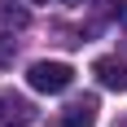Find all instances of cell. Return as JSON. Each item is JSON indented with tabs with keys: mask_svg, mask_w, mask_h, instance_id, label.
I'll use <instances>...</instances> for the list:
<instances>
[{
	"mask_svg": "<svg viewBox=\"0 0 127 127\" xmlns=\"http://www.w3.org/2000/svg\"><path fill=\"white\" fill-rule=\"evenodd\" d=\"M26 83H31L35 92H48L53 96V92H66L70 83H75V70H70L66 62H35L31 70H26Z\"/></svg>",
	"mask_w": 127,
	"mask_h": 127,
	"instance_id": "6da1fadb",
	"label": "cell"
},
{
	"mask_svg": "<svg viewBox=\"0 0 127 127\" xmlns=\"http://www.w3.org/2000/svg\"><path fill=\"white\" fill-rule=\"evenodd\" d=\"M92 75H96V83L110 92H127V66L118 62V57H96L92 62Z\"/></svg>",
	"mask_w": 127,
	"mask_h": 127,
	"instance_id": "7a4b0ae2",
	"label": "cell"
},
{
	"mask_svg": "<svg viewBox=\"0 0 127 127\" xmlns=\"http://www.w3.org/2000/svg\"><path fill=\"white\" fill-rule=\"evenodd\" d=\"M0 118H4V127H26L31 118H35V105L26 101V96L4 92V96H0Z\"/></svg>",
	"mask_w": 127,
	"mask_h": 127,
	"instance_id": "3957f363",
	"label": "cell"
},
{
	"mask_svg": "<svg viewBox=\"0 0 127 127\" xmlns=\"http://www.w3.org/2000/svg\"><path fill=\"white\" fill-rule=\"evenodd\" d=\"M96 110H101L96 96H79V101H70L62 110V127H92L96 123Z\"/></svg>",
	"mask_w": 127,
	"mask_h": 127,
	"instance_id": "277c9868",
	"label": "cell"
},
{
	"mask_svg": "<svg viewBox=\"0 0 127 127\" xmlns=\"http://www.w3.org/2000/svg\"><path fill=\"white\" fill-rule=\"evenodd\" d=\"M0 13H4V22H13V26H26V9H9V4H0Z\"/></svg>",
	"mask_w": 127,
	"mask_h": 127,
	"instance_id": "5b68a950",
	"label": "cell"
},
{
	"mask_svg": "<svg viewBox=\"0 0 127 127\" xmlns=\"http://www.w3.org/2000/svg\"><path fill=\"white\" fill-rule=\"evenodd\" d=\"M9 62H13V39L4 35V39H0V66H9Z\"/></svg>",
	"mask_w": 127,
	"mask_h": 127,
	"instance_id": "8992f818",
	"label": "cell"
},
{
	"mask_svg": "<svg viewBox=\"0 0 127 127\" xmlns=\"http://www.w3.org/2000/svg\"><path fill=\"white\" fill-rule=\"evenodd\" d=\"M31 4H44V0H31Z\"/></svg>",
	"mask_w": 127,
	"mask_h": 127,
	"instance_id": "52a82bcc",
	"label": "cell"
},
{
	"mask_svg": "<svg viewBox=\"0 0 127 127\" xmlns=\"http://www.w3.org/2000/svg\"><path fill=\"white\" fill-rule=\"evenodd\" d=\"M123 22H127V9H123Z\"/></svg>",
	"mask_w": 127,
	"mask_h": 127,
	"instance_id": "ba28073f",
	"label": "cell"
}]
</instances>
